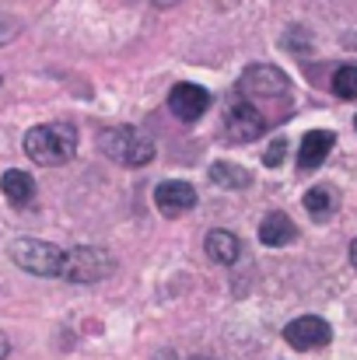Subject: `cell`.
Segmentation results:
<instances>
[{"mask_svg": "<svg viewBox=\"0 0 357 360\" xmlns=\"http://www.w3.org/2000/svg\"><path fill=\"white\" fill-rule=\"evenodd\" d=\"M113 269H116V259H113L106 248L74 245V248H63L60 280H70V283H99V280L113 276Z\"/></svg>", "mask_w": 357, "mask_h": 360, "instance_id": "4", "label": "cell"}, {"mask_svg": "<svg viewBox=\"0 0 357 360\" xmlns=\"http://www.w3.org/2000/svg\"><path fill=\"white\" fill-rule=\"evenodd\" d=\"M154 207L168 217H179V214L196 207V189L189 182H161L154 189Z\"/></svg>", "mask_w": 357, "mask_h": 360, "instance_id": "9", "label": "cell"}, {"mask_svg": "<svg viewBox=\"0 0 357 360\" xmlns=\"http://www.w3.org/2000/svg\"><path fill=\"white\" fill-rule=\"evenodd\" d=\"M294 235H298V228L291 224L287 214H266L263 224H259V241L270 245V248H280V245L294 241Z\"/></svg>", "mask_w": 357, "mask_h": 360, "instance_id": "11", "label": "cell"}, {"mask_svg": "<svg viewBox=\"0 0 357 360\" xmlns=\"http://www.w3.org/2000/svg\"><path fill=\"white\" fill-rule=\"evenodd\" d=\"M207 105H211V95L200 84H175L168 91V109H172L175 120H182V122L200 120L207 112Z\"/></svg>", "mask_w": 357, "mask_h": 360, "instance_id": "8", "label": "cell"}, {"mask_svg": "<svg viewBox=\"0 0 357 360\" xmlns=\"http://www.w3.org/2000/svg\"><path fill=\"white\" fill-rule=\"evenodd\" d=\"M25 154L42 168H60L77 154V133L70 122H39L25 133Z\"/></svg>", "mask_w": 357, "mask_h": 360, "instance_id": "1", "label": "cell"}, {"mask_svg": "<svg viewBox=\"0 0 357 360\" xmlns=\"http://www.w3.org/2000/svg\"><path fill=\"white\" fill-rule=\"evenodd\" d=\"M203 245H207V255L214 262H221V266H232V262H238V255H242V241L232 231H225V228H214Z\"/></svg>", "mask_w": 357, "mask_h": 360, "instance_id": "12", "label": "cell"}, {"mask_svg": "<svg viewBox=\"0 0 357 360\" xmlns=\"http://www.w3.org/2000/svg\"><path fill=\"white\" fill-rule=\"evenodd\" d=\"M11 259L14 266H21L32 276H60L63 269V245L42 238H18L11 245Z\"/></svg>", "mask_w": 357, "mask_h": 360, "instance_id": "5", "label": "cell"}, {"mask_svg": "<svg viewBox=\"0 0 357 360\" xmlns=\"http://www.w3.org/2000/svg\"><path fill=\"white\" fill-rule=\"evenodd\" d=\"M305 210H308L315 221L330 217V214H333V189H326V186L308 189V193H305Z\"/></svg>", "mask_w": 357, "mask_h": 360, "instance_id": "15", "label": "cell"}, {"mask_svg": "<svg viewBox=\"0 0 357 360\" xmlns=\"http://www.w3.org/2000/svg\"><path fill=\"white\" fill-rule=\"evenodd\" d=\"M99 147L123 168H144L154 161V140L137 126H113L99 136Z\"/></svg>", "mask_w": 357, "mask_h": 360, "instance_id": "3", "label": "cell"}, {"mask_svg": "<svg viewBox=\"0 0 357 360\" xmlns=\"http://www.w3.org/2000/svg\"><path fill=\"white\" fill-rule=\"evenodd\" d=\"M0 189H4V196H7L14 207H25V203H32V196H35V182H32V175H25L21 168L4 172Z\"/></svg>", "mask_w": 357, "mask_h": 360, "instance_id": "13", "label": "cell"}, {"mask_svg": "<svg viewBox=\"0 0 357 360\" xmlns=\"http://www.w3.org/2000/svg\"><path fill=\"white\" fill-rule=\"evenodd\" d=\"M175 360H182V357H175ZM189 360H211V357H189Z\"/></svg>", "mask_w": 357, "mask_h": 360, "instance_id": "22", "label": "cell"}, {"mask_svg": "<svg viewBox=\"0 0 357 360\" xmlns=\"http://www.w3.org/2000/svg\"><path fill=\"white\" fill-rule=\"evenodd\" d=\"M207 175H211V182L221 186V189H245V186L252 182L249 168H242V165H235V161H214Z\"/></svg>", "mask_w": 357, "mask_h": 360, "instance_id": "14", "label": "cell"}, {"mask_svg": "<svg viewBox=\"0 0 357 360\" xmlns=\"http://www.w3.org/2000/svg\"><path fill=\"white\" fill-rule=\"evenodd\" d=\"M18 32H21V21L11 18V14H0V46H7L11 39H18Z\"/></svg>", "mask_w": 357, "mask_h": 360, "instance_id": "17", "label": "cell"}, {"mask_svg": "<svg viewBox=\"0 0 357 360\" xmlns=\"http://www.w3.org/2000/svg\"><path fill=\"white\" fill-rule=\"evenodd\" d=\"M333 91L340 95V98H357V67L351 63H344V67H337L333 70Z\"/></svg>", "mask_w": 357, "mask_h": 360, "instance_id": "16", "label": "cell"}, {"mask_svg": "<svg viewBox=\"0 0 357 360\" xmlns=\"http://www.w3.org/2000/svg\"><path fill=\"white\" fill-rule=\"evenodd\" d=\"M284 340H287L294 350H319V347H326V343L333 340V329H330V322L319 319V315H301V319H294V322L284 329Z\"/></svg>", "mask_w": 357, "mask_h": 360, "instance_id": "7", "label": "cell"}, {"mask_svg": "<svg viewBox=\"0 0 357 360\" xmlns=\"http://www.w3.org/2000/svg\"><path fill=\"white\" fill-rule=\"evenodd\" d=\"M266 126H270V122L263 120V112H259L256 105H249L245 98H235V102L228 105V112H225V136H228L232 143L256 140Z\"/></svg>", "mask_w": 357, "mask_h": 360, "instance_id": "6", "label": "cell"}, {"mask_svg": "<svg viewBox=\"0 0 357 360\" xmlns=\"http://www.w3.org/2000/svg\"><path fill=\"white\" fill-rule=\"evenodd\" d=\"M284 150H287V143H284V140H273V143L266 147V154H263V161H266L270 168H277V165H280V158H284Z\"/></svg>", "mask_w": 357, "mask_h": 360, "instance_id": "18", "label": "cell"}, {"mask_svg": "<svg viewBox=\"0 0 357 360\" xmlns=\"http://www.w3.org/2000/svg\"><path fill=\"white\" fill-rule=\"evenodd\" d=\"M238 98H245L249 105H256L263 112V120L270 122L266 109L273 105H287L291 98V81L284 77V70L270 67V63H256L238 77Z\"/></svg>", "mask_w": 357, "mask_h": 360, "instance_id": "2", "label": "cell"}, {"mask_svg": "<svg viewBox=\"0 0 357 360\" xmlns=\"http://www.w3.org/2000/svg\"><path fill=\"white\" fill-rule=\"evenodd\" d=\"M354 126H357V120H354Z\"/></svg>", "mask_w": 357, "mask_h": 360, "instance_id": "24", "label": "cell"}, {"mask_svg": "<svg viewBox=\"0 0 357 360\" xmlns=\"http://www.w3.org/2000/svg\"><path fill=\"white\" fill-rule=\"evenodd\" d=\"M330 150H333V133H330V129H312V133H305V140H301L298 165H301L305 172H308V168H319Z\"/></svg>", "mask_w": 357, "mask_h": 360, "instance_id": "10", "label": "cell"}, {"mask_svg": "<svg viewBox=\"0 0 357 360\" xmlns=\"http://www.w3.org/2000/svg\"><path fill=\"white\" fill-rule=\"evenodd\" d=\"M351 46H357V35H351Z\"/></svg>", "mask_w": 357, "mask_h": 360, "instance_id": "23", "label": "cell"}, {"mask_svg": "<svg viewBox=\"0 0 357 360\" xmlns=\"http://www.w3.org/2000/svg\"><path fill=\"white\" fill-rule=\"evenodd\" d=\"M351 262H354V269H357V238H354V245H351Z\"/></svg>", "mask_w": 357, "mask_h": 360, "instance_id": "20", "label": "cell"}, {"mask_svg": "<svg viewBox=\"0 0 357 360\" xmlns=\"http://www.w3.org/2000/svg\"><path fill=\"white\" fill-rule=\"evenodd\" d=\"M172 4H179V0H154V7H172Z\"/></svg>", "mask_w": 357, "mask_h": 360, "instance_id": "21", "label": "cell"}, {"mask_svg": "<svg viewBox=\"0 0 357 360\" xmlns=\"http://www.w3.org/2000/svg\"><path fill=\"white\" fill-rule=\"evenodd\" d=\"M7 354H11V340H7V336L0 333V360L7 357Z\"/></svg>", "mask_w": 357, "mask_h": 360, "instance_id": "19", "label": "cell"}]
</instances>
